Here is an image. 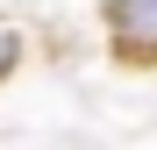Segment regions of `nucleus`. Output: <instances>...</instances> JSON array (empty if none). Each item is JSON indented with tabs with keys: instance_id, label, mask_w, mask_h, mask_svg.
Returning <instances> with one entry per match:
<instances>
[{
	"instance_id": "nucleus-1",
	"label": "nucleus",
	"mask_w": 157,
	"mask_h": 150,
	"mask_svg": "<svg viewBox=\"0 0 157 150\" xmlns=\"http://www.w3.org/2000/svg\"><path fill=\"white\" fill-rule=\"evenodd\" d=\"M114 36L136 57H157V0H114Z\"/></svg>"
},
{
	"instance_id": "nucleus-2",
	"label": "nucleus",
	"mask_w": 157,
	"mask_h": 150,
	"mask_svg": "<svg viewBox=\"0 0 157 150\" xmlns=\"http://www.w3.org/2000/svg\"><path fill=\"white\" fill-rule=\"evenodd\" d=\"M14 64V36H0V71H7Z\"/></svg>"
}]
</instances>
